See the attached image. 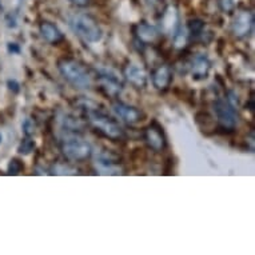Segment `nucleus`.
Returning <instances> with one entry per match:
<instances>
[{
  "instance_id": "5",
  "label": "nucleus",
  "mask_w": 255,
  "mask_h": 255,
  "mask_svg": "<svg viewBox=\"0 0 255 255\" xmlns=\"http://www.w3.org/2000/svg\"><path fill=\"white\" fill-rule=\"evenodd\" d=\"M214 111L217 114L218 122L223 130L233 131L237 127L238 123V115H237V109L231 106L229 102L223 99H218L214 103Z\"/></svg>"
},
{
  "instance_id": "3",
  "label": "nucleus",
  "mask_w": 255,
  "mask_h": 255,
  "mask_svg": "<svg viewBox=\"0 0 255 255\" xmlns=\"http://www.w3.org/2000/svg\"><path fill=\"white\" fill-rule=\"evenodd\" d=\"M59 71L64 79L78 90H88L92 86V79L87 70L72 59H63L59 62Z\"/></svg>"
},
{
  "instance_id": "9",
  "label": "nucleus",
  "mask_w": 255,
  "mask_h": 255,
  "mask_svg": "<svg viewBox=\"0 0 255 255\" xmlns=\"http://www.w3.org/2000/svg\"><path fill=\"white\" fill-rule=\"evenodd\" d=\"M253 25H254L253 13L250 11H241L235 15L233 24H231V29L237 38H246L253 31Z\"/></svg>"
},
{
  "instance_id": "13",
  "label": "nucleus",
  "mask_w": 255,
  "mask_h": 255,
  "mask_svg": "<svg viewBox=\"0 0 255 255\" xmlns=\"http://www.w3.org/2000/svg\"><path fill=\"white\" fill-rule=\"evenodd\" d=\"M162 29L164 34L171 35L174 36L178 28H179V15H178V9L174 5H168L166 11L163 12L162 16Z\"/></svg>"
},
{
  "instance_id": "25",
  "label": "nucleus",
  "mask_w": 255,
  "mask_h": 255,
  "mask_svg": "<svg viewBox=\"0 0 255 255\" xmlns=\"http://www.w3.org/2000/svg\"><path fill=\"white\" fill-rule=\"evenodd\" d=\"M7 86H8L9 90H11L12 92H15V94H17V92L20 91V84H19L17 80L9 79L8 82H7Z\"/></svg>"
},
{
  "instance_id": "11",
  "label": "nucleus",
  "mask_w": 255,
  "mask_h": 255,
  "mask_svg": "<svg viewBox=\"0 0 255 255\" xmlns=\"http://www.w3.org/2000/svg\"><path fill=\"white\" fill-rule=\"evenodd\" d=\"M125 76L136 88H144L147 86V80H148L147 72L144 71V68L135 63L127 64V67L125 68Z\"/></svg>"
},
{
  "instance_id": "18",
  "label": "nucleus",
  "mask_w": 255,
  "mask_h": 255,
  "mask_svg": "<svg viewBox=\"0 0 255 255\" xmlns=\"http://www.w3.org/2000/svg\"><path fill=\"white\" fill-rule=\"evenodd\" d=\"M174 44L176 48H183L187 44V32L186 29L178 28L175 34H174Z\"/></svg>"
},
{
  "instance_id": "14",
  "label": "nucleus",
  "mask_w": 255,
  "mask_h": 255,
  "mask_svg": "<svg viewBox=\"0 0 255 255\" xmlns=\"http://www.w3.org/2000/svg\"><path fill=\"white\" fill-rule=\"evenodd\" d=\"M39 29H40L43 39L51 44H59L64 40V35H63L62 31L50 21H43Z\"/></svg>"
},
{
  "instance_id": "2",
  "label": "nucleus",
  "mask_w": 255,
  "mask_h": 255,
  "mask_svg": "<svg viewBox=\"0 0 255 255\" xmlns=\"http://www.w3.org/2000/svg\"><path fill=\"white\" fill-rule=\"evenodd\" d=\"M86 114H87L88 121L97 130H99L102 134L107 136V138L113 139V140H121L125 138V132L122 130L118 122H115L111 117L106 115L99 110L92 109L90 106H84L83 107Z\"/></svg>"
},
{
  "instance_id": "23",
  "label": "nucleus",
  "mask_w": 255,
  "mask_h": 255,
  "mask_svg": "<svg viewBox=\"0 0 255 255\" xmlns=\"http://www.w3.org/2000/svg\"><path fill=\"white\" fill-rule=\"evenodd\" d=\"M235 4V0H219V5H221V8L225 11V12H229L233 9Z\"/></svg>"
},
{
  "instance_id": "15",
  "label": "nucleus",
  "mask_w": 255,
  "mask_h": 255,
  "mask_svg": "<svg viewBox=\"0 0 255 255\" xmlns=\"http://www.w3.org/2000/svg\"><path fill=\"white\" fill-rule=\"evenodd\" d=\"M172 80V71L168 66H160L152 74V84L158 90H166Z\"/></svg>"
},
{
  "instance_id": "16",
  "label": "nucleus",
  "mask_w": 255,
  "mask_h": 255,
  "mask_svg": "<svg viewBox=\"0 0 255 255\" xmlns=\"http://www.w3.org/2000/svg\"><path fill=\"white\" fill-rule=\"evenodd\" d=\"M135 34H136V38L140 40L142 43H154L159 36V32L156 27H154L152 24H148L146 21L143 23H139L135 28Z\"/></svg>"
},
{
  "instance_id": "19",
  "label": "nucleus",
  "mask_w": 255,
  "mask_h": 255,
  "mask_svg": "<svg viewBox=\"0 0 255 255\" xmlns=\"http://www.w3.org/2000/svg\"><path fill=\"white\" fill-rule=\"evenodd\" d=\"M34 148H35V142L32 140V139L29 138V136H27V138L20 143V146H19L17 151H19V154L28 155L34 151Z\"/></svg>"
},
{
  "instance_id": "7",
  "label": "nucleus",
  "mask_w": 255,
  "mask_h": 255,
  "mask_svg": "<svg viewBox=\"0 0 255 255\" xmlns=\"http://www.w3.org/2000/svg\"><path fill=\"white\" fill-rule=\"evenodd\" d=\"M99 83L110 95H119L123 91V80L117 72L107 67H101L97 70Z\"/></svg>"
},
{
  "instance_id": "28",
  "label": "nucleus",
  "mask_w": 255,
  "mask_h": 255,
  "mask_svg": "<svg viewBox=\"0 0 255 255\" xmlns=\"http://www.w3.org/2000/svg\"><path fill=\"white\" fill-rule=\"evenodd\" d=\"M0 142H1V135H0Z\"/></svg>"
},
{
  "instance_id": "26",
  "label": "nucleus",
  "mask_w": 255,
  "mask_h": 255,
  "mask_svg": "<svg viewBox=\"0 0 255 255\" xmlns=\"http://www.w3.org/2000/svg\"><path fill=\"white\" fill-rule=\"evenodd\" d=\"M7 50L9 54H20V47L16 43H8L7 44Z\"/></svg>"
},
{
  "instance_id": "20",
  "label": "nucleus",
  "mask_w": 255,
  "mask_h": 255,
  "mask_svg": "<svg viewBox=\"0 0 255 255\" xmlns=\"http://www.w3.org/2000/svg\"><path fill=\"white\" fill-rule=\"evenodd\" d=\"M24 170V166L19 159H12L8 164V174L9 175H17Z\"/></svg>"
},
{
  "instance_id": "12",
  "label": "nucleus",
  "mask_w": 255,
  "mask_h": 255,
  "mask_svg": "<svg viewBox=\"0 0 255 255\" xmlns=\"http://www.w3.org/2000/svg\"><path fill=\"white\" fill-rule=\"evenodd\" d=\"M144 139L151 150L162 151L166 147V138H164L163 131L158 126H148L144 131Z\"/></svg>"
},
{
  "instance_id": "1",
  "label": "nucleus",
  "mask_w": 255,
  "mask_h": 255,
  "mask_svg": "<svg viewBox=\"0 0 255 255\" xmlns=\"http://www.w3.org/2000/svg\"><path fill=\"white\" fill-rule=\"evenodd\" d=\"M68 25L74 31V34L79 36L83 42L95 44L99 43L103 38L101 25L98 24L95 19H92L84 13H75L68 17Z\"/></svg>"
},
{
  "instance_id": "24",
  "label": "nucleus",
  "mask_w": 255,
  "mask_h": 255,
  "mask_svg": "<svg viewBox=\"0 0 255 255\" xmlns=\"http://www.w3.org/2000/svg\"><path fill=\"white\" fill-rule=\"evenodd\" d=\"M227 97H229V98H227V102H229L231 106H234L235 109H237V107H238V105H239L238 95H237L234 91H229Z\"/></svg>"
},
{
  "instance_id": "27",
  "label": "nucleus",
  "mask_w": 255,
  "mask_h": 255,
  "mask_svg": "<svg viewBox=\"0 0 255 255\" xmlns=\"http://www.w3.org/2000/svg\"><path fill=\"white\" fill-rule=\"evenodd\" d=\"M70 1L76 5H80V7H84V5H87L90 3V0H70Z\"/></svg>"
},
{
  "instance_id": "10",
  "label": "nucleus",
  "mask_w": 255,
  "mask_h": 255,
  "mask_svg": "<svg viewBox=\"0 0 255 255\" xmlns=\"http://www.w3.org/2000/svg\"><path fill=\"white\" fill-rule=\"evenodd\" d=\"M211 70V62L206 54H197L190 63V72L195 80H205Z\"/></svg>"
},
{
  "instance_id": "4",
  "label": "nucleus",
  "mask_w": 255,
  "mask_h": 255,
  "mask_svg": "<svg viewBox=\"0 0 255 255\" xmlns=\"http://www.w3.org/2000/svg\"><path fill=\"white\" fill-rule=\"evenodd\" d=\"M62 151L66 158L74 162H80L90 158L92 154L91 144L75 132H66L62 139Z\"/></svg>"
},
{
  "instance_id": "22",
  "label": "nucleus",
  "mask_w": 255,
  "mask_h": 255,
  "mask_svg": "<svg viewBox=\"0 0 255 255\" xmlns=\"http://www.w3.org/2000/svg\"><path fill=\"white\" fill-rule=\"evenodd\" d=\"M54 174H58V175H66V174H75V170L74 168L66 167V166H56L54 168Z\"/></svg>"
},
{
  "instance_id": "8",
  "label": "nucleus",
  "mask_w": 255,
  "mask_h": 255,
  "mask_svg": "<svg viewBox=\"0 0 255 255\" xmlns=\"http://www.w3.org/2000/svg\"><path fill=\"white\" fill-rule=\"evenodd\" d=\"M113 111L118 118H121L122 121L128 125H136L139 122L144 121V118H146L142 110L136 109L131 105L122 103V102H118L113 106Z\"/></svg>"
},
{
  "instance_id": "6",
  "label": "nucleus",
  "mask_w": 255,
  "mask_h": 255,
  "mask_svg": "<svg viewBox=\"0 0 255 255\" xmlns=\"http://www.w3.org/2000/svg\"><path fill=\"white\" fill-rule=\"evenodd\" d=\"M95 167L99 174L103 175H119L123 171L121 164V159L111 151L102 152L95 159Z\"/></svg>"
},
{
  "instance_id": "17",
  "label": "nucleus",
  "mask_w": 255,
  "mask_h": 255,
  "mask_svg": "<svg viewBox=\"0 0 255 255\" xmlns=\"http://www.w3.org/2000/svg\"><path fill=\"white\" fill-rule=\"evenodd\" d=\"M187 28L190 31V34L199 36L205 31V21L201 20V19H191V20H188Z\"/></svg>"
},
{
  "instance_id": "29",
  "label": "nucleus",
  "mask_w": 255,
  "mask_h": 255,
  "mask_svg": "<svg viewBox=\"0 0 255 255\" xmlns=\"http://www.w3.org/2000/svg\"><path fill=\"white\" fill-rule=\"evenodd\" d=\"M0 8H1V5H0Z\"/></svg>"
},
{
  "instance_id": "21",
  "label": "nucleus",
  "mask_w": 255,
  "mask_h": 255,
  "mask_svg": "<svg viewBox=\"0 0 255 255\" xmlns=\"http://www.w3.org/2000/svg\"><path fill=\"white\" fill-rule=\"evenodd\" d=\"M21 128H23V132L25 134V136H31V135L34 134L35 131V123L32 119H24V122L21 123Z\"/></svg>"
}]
</instances>
